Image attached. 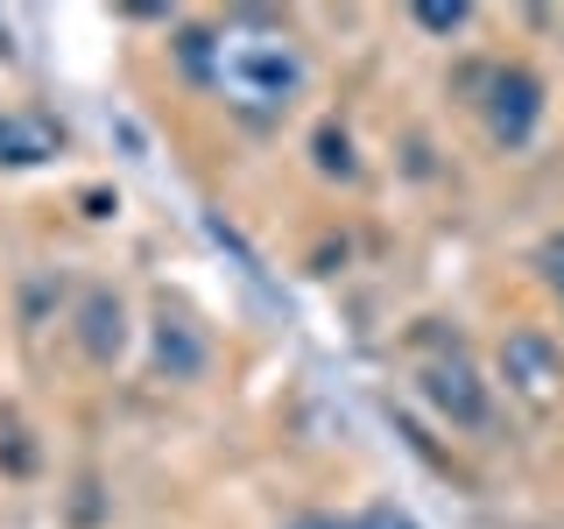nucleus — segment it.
<instances>
[{
    "mask_svg": "<svg viewBox=\"0 0 564 529\" xmlns=\"http://www.w3.org/2000/svg\"><path fill=\"white\" fill-rule=\"evenodd\" d=\"M184 64H191V78L212 85L240 114H282L304 93V50L290 43V29L261 22V14L184 35Z\"/></svg>",
    "mask_w": 564,
    "mask_h": 529,
    "instance_id": "f257e3e1",
    "label": "nucleus"
},
{
    "mask_svg": "<svg viewBox=\"0 0 564 529\" xmlns=\"http://www.w3.org/2000/svg\"><path fill=\"white\" fill-rule=\"evenodd\" d=\"M536 114H543V85L529 78V71H494V85H487V128L494 141H529V128H536Z\"/></svg>",
    "mask_w": 564,
    "mask_h": 529,
    "instance_id": "f03ea898",
    "label": "nucleus"
},
{
    "mask_svg": "<svg viewBox=\"0 0 564 529\" xmlns=\"http://www.w3.org/2000/svg\"><path fill=\"white\" fill-rule=\"evenodd\" d=\"M423 396H431L452 423H466V431H480V423H487V388H480V375H473L458 353L423 367Z\"/></svg>",
    "mask_w": 564,
    "mask_h": 529,
    "instance_id": "7ed1b4c3",
    "label": "nucleus"
},
{
    "mask_svg": "<svg viewBox=\"0 0 564 529\" xmlns=\"http://www.w3.org/2000/svg\"><path fill=\"white\" fill-rule=\"evenodd\" d=\"M501 375L516 381L529 402H551L557 381H564V360H557L551 339H536V332H516V339L501 346Z\"/></svg>",
    "mask_w": 564,
    "mask_h": 529,
    "instance_id": "20e7f679",
    "label": "nucleus"
},
{
    "mask_svg": "<svg viewBox=\"0 0 564 529\" xmlns=\"http://www.w3.org/2000/svg\"><path fill=\"white\" fill-rule=\"evenodd\" d=\"M57 149H64V134L50 128L43 114H0V163H8V170L50 163Z\"/></svg>",
    "mask_w": 564,
    "mask_h": 529,
    "instance_id": "39448f33",
    "label": "nucleus"
},
{
    "mask_svg": "<svg viewBox=\"0 0 564 529\" xmlns=\"http://www.w3.org/2000/svg\"><path fill=\"white\" fill-rule=\"evenodd\" d=\"M85 353H93V360H113L120 346H128V317H120V304L113 296H85Z\"/></svg>",
    "mask_w": 564,
    "mask_h": 529,
    "instance_id": "423d86ee",
    "label": "nucleus"
},
{
    "mask_svg": "<svg viewBox=\"0 0 564 529\" xmlns=\"http://www.w3.org/2000/svg\"><path fill=\"white\" fill-rule=\"evenodd\" d=\"M155 360H163L170 375H198V367H205V339L184 325V317L163 311V325H155Z\"/></svg>",
    "mask_w": 564,
    "mask_h": 529,
    "instance_id": "0eeeda50",
    "label": "nucleus"
},
{
    "mask_svg": "<svg viewBox=\"0 0 564 529\" xmlns=\"http://www.w3.org/2000/svg\"><path fill=\"white\" fill-rule=\"evenodd\" d=\"M416 22H423V29H437V35H452L458 22H466V0H423Z\"/></svg>",
    "mask_w": 564,
    "mask_h": 529,
    "instance_id": "6e6552de",
    "label": "nucleus"
},
{
    "mask_svg": "<svg viewBox=\"0 0 564 529\" xmlns=\"http://www.w3.org/2000/svg\"><path fill=\"white\" fill-rule=\"evenodd\" d=\"M317 163H325L332 176H352V149H346V134H332V128L317 134Z\"/></svg>",
    "mask_w": 564,
    "mask_h": 529,
    "instance_id": "1a4fd4ad",
    "label": "nucleus"
},
{
    "mask_svg": "<svg viewBox=\"0 0 564 529\" xmlns=\"http://www.w3.org/2000/svg\"><path fill=\"white\" fill-rule=\"evenodd\" d=\"M352 529H416V522L402 516V508H388V501H375V508H367V516L352 522Z\"/></svg>",
    "mask_w": 564,
    "mask_h": 529,
    "instance_id": "9d476101",
    "label": "nucleus"
},
{
    "mask_svg": "<svg viewBox=\"0 0 564 529\" xmlns=\"http://www.w3.org/2000/svg\"><path fill=\"white\" fill-rule=\"evenodd\" d=\"M543 276H551V290L564 296V234H557V240H543Z\"/></svg>",
    "mask_w": 564,
    "mask_h": 529,
    "instance_id": "9b49d317",
    "label": "nucleus"
},
{
    "mask_svg": "<svg viewBox=\"0 0 564 529\" xmlns=\"http://www.w3.org/2000/svg\"><path fill=\"white\" fill-rule=\"evenodd\" d=\"M290 529H346V522H339V516H296Z\"/></svg>",
    "mask_w": 564,
    "mask_h": 529,
    "instance_id": "f8f14e48",
    "label": "nucleus"
},
{
    "mask_svg": "<svg viewBox=\"0 0 564 529\" xmlns=\"http://www.w3.org/2000/svg\"><path fill=\"white\" fill-rule=\"evenodd\" d=\"M0 50H8V29H0Z\"/></svg>",
    "mask_w": 564,
    "mask_h": 529,
    "instance_id": "ddd939ff",
    "label": "nucleus"
}]
</instances>
